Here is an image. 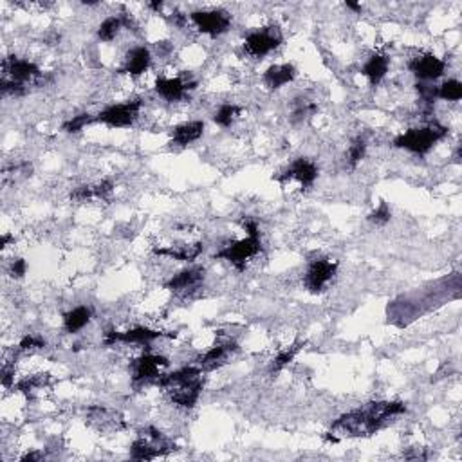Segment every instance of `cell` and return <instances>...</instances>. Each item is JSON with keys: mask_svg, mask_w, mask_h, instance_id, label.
Segmentation results:
<instances>
[{"mask_svg": "<svg viewBox=\"0 0 462 462\" xmlns=\"http://www.w3.org/2000/svg\"><path fill=\"white\" fill-rule=\"evenodd\" d=\"M401 414H407V404L401 401L368 403L363 408H356V410L340 415L333 423L331 430L327 431L326 441L340 443L343 439L372 437Z\"/></svg>", "mask_w": 462, "mask_h": 462, "instance_id": "obj_1", "label": "cell"}, {"mask_svg": "<svg viewBox=\"0 0 462 462\" xmlns=\"http://www.w3.org/2000/svg\"><path fill=\"white\" fill-rule=\"evenodd\" d=\"M156 385L163 388L170 401L179 408H193L204 388L203 370L199 367H183L176 372L161 374Z\"/></svg>", "mask_w": 462, "mask_h": 462, "instance_id": "obj_2", "label": "cell"}, {"mask_svg": "<svg viewBox=\"0 0 462 462\" xmlns=\"http://www.w3.org/2000/svg\"><path fill=\"white\" fill-rule=\"evenodd\" d=\"M448 136V129L444 125H439L437 122L430 123L426 127H419V129H410L407 132L399 134L394 139V146L396 149L408 150L417 156H424L430 152L439 141H443Z\"/></svg>", "mask_w": 462, "mask_h": 462, "instance_id": "obj_3", "label": "cell"}, {"mask_svg": "<svg viewBox=\"0 0 462 462\" xmlns=\"http://www.w3.org/2000/svg\"><path fill=\"white\" fill-rule=\"evenodd\" d=\"M177 450V444L172 439L166 437L163 431L149 426L139 431L137 439L130 444V457L136 461H154L157 457L173 453Z\"/></svg>", "mask_w": 462, "mask_h": 462, "instance_id": "obj_4", "label": "cell"}, {"mask_svg": "<svg viewBox=\"0 0 462 462\" xmlns=\"http://www.w3.org/2000/svg\"><path fill=\"white\" fill-rule=\"evenodd\" d=\"M262 251V239L260 235H247L246 239L235 240V242L227 244L215 255V259L226 260L237 271L246 269L247 262L255 255H259Z\"/></svg>", "mask_w": 462, "mask_h": 462, "instance_id": "obj_5", "label": "cell"}, {"mask_svg": "<svg viewBox=\"0 0 462 462\" xmlns=\"http://www.w3.org/2000/svg\"><path fill=\"white\" fill-rule=\"evenodd\" d=\"M141 105V100H132V102L110 105L96 116V122L105 123L107 127H112V129H129V127H132L136 123Z\"/></svg>", "mask_w": 462, "mask_h": 462, "instance_id": "obj_6", "label": "cell"}, {"mask_svg": "<svg viewBox=\"0 0 462 462\" xmlns=\"http://www.w3.org/2000/svg\"><path fill=\"white\" fill-rule=\"evenodd\" d=\"M282 40V33H280V29L276 26L262 28L246 36V40H244V51L249 56H253V58H264L271 51L279 49Z\"/></svg>", "mask_w": 462, "mask_h": 462, "instance_id": "obj_7", "label": "cell"}, {"mask_svg": "<svg viewBox=\"0 0 462 462\" xmlns=\"http://www.w3.org/2000/svg\"><path fill=\"white\" fill-rule=\"evenodd\" d=\"M85 423L90 428L102 431V434H118V431L127 430L125 417L119 412L102 407V404H95V407L87 408Z\"/></svg>", "mask_w": 462, "mask_h": 462, "instance_id": "obj_8", "label": "cell"}, {"mask_svg": "<svg viewBox=\"0 0 462 462\" xmlns=\"http://www.w3.org/2000/svg\"><path fill=\"white\" fill-rule=\"evenodd\" d=\"M42 76V71L38 65L29 60L18 58V56H8L2 60V80H9V82L16 83V85L28 89V83L35 82Z\"/></svg>", "mask_w": 462, "mask_h": 462, "instance_id": "obj_9", "label": "cell"}, {"mask_svg": "<svg viewBox=\"0 0 462 462\" xmlns=\"http://www.w3.org/2000/svg\"><path fill=\"white\" fill-rule=\"evenodd\" d=\"M338 271V262H333V260L327 259H318L313 260L309 264L306 271V276H303V286L309 293L318 294L323 293L326 287L329 286L334 280Z\"/></svg>", "mask_w": 462, "mask_h": 462, "instance_id": "obj_10", "label": "cell"}, {"mask_svg": "<svg viewBox=\"0 0 462 462\" xmlns=\"http://www.w3.org/2000/svg\"><path fill=\"white\" fill-rule=\"evenodd\" d=\"M192 22L199 33L210 36H220L231 28V15L224 9H206V11H193L190 15Z\"/></svg>", "mask_w": 462, "mask_h": 462, "instance_id": "obj_11", "label": "cell"}, {"mask_svg": "<svg viewBox=\"0 0 462 462\" xmlns=\"http://www.w3.org/2000/svg\"><path fill=\"white\" fill-rule=\"evenodd\" d=\"M159 338H176V333H161V331L149 329V327H134V329L125 331V333H116V331H109L105 333V345H116V343H130V345H150L152 341L159 340Z\"/></svg>", "mask_w": 462, "mask_h": 462, "instance_id": "obj_12", "label": "cell"}, {"mask_svg": "<svg viewBox=\"0 0 462 462\" xmlns=\"http://www.w3.org/2000/svg\"><path fill=\"white\" fill-rule=\"evenodd\" d=\"M170 361L159 354H143L130 363L134 383H146L150 380H157L161 376V368L168 367Z\"/></svg>", "mask_w": 462, "mask_h": 462, "instance_id": "obj_13", "label": "cell"}, {"mask_svg": "<svg viewBox=\"0 0 462 462\" xmlns=\"http://www.w3.org/2000/svg\"><path fill=\"white\" fill-rule=\"evenodd\" d=\"M274 181L279 183H287V181H298L300 186L303 190L311 188L314 184V181L318 179V166L314 165L313 161L307 159V157H298L291 163V166L287 170H284L282 173L273 177Z\"/></svg>", "mask_w": 462, "mask_h": 462, "instance_id": "obj_14", "label": "cell"}, {"mask_svg": "<svg viewBox=\"0 0 462 462\" xmlns=\"http://www.w3.org/2000/svg\"><path fill=\"white\" fill-rule=\"evenodd\" d=\"M408 69L414 72L415 78H419L421 82H434V80L441 78L444 75V69H446V63L441 58H437L435 55H419L415 58L410 60L408 63Z\"/></svg>", "mask_w": 462, "mask_h": 462, "instance_id": "obj_15", "label": "cell"}, {"mask_svg": "<svg viewBox=\"0 0 462 462\" xmlns=\"http://www.w3.org/2000/svg\"><path fill=\"white\" fill-rule=\"evenodd\" d=\"M204 279H206V269L204 267H190L166 282V289L172 291L173 294H188L192 291L199 289L203 286Z\"/></svg>", "mask_w": 462, "mask_h": 462, "instance_id": "obj_16", "label": "cell"}, {"mask_svg": "<svg viewBox=\"0 0 462 462\" xmlns=\"http://www.w3.org/2000/svg\"><path fill=\"white\" fill-rule=\"evenodd\" d=\"M237 343L235 341H224V343L213 345L212 349L206 350L203 356L197 360V367L203 370V372H212V370H217V368L222 367L224 363H227V358L233 353H237Z\"/></svg>", "mask_w": 462, "mask_h": 462, "instance_id": "obj_17", "label": "cell"}, {"mask_svg": "<svg viewBox=\"0 0 462 462\" xmlns=\"http://www.w3.org/2000/svg\"><path fill=\"white\" fill-rule=\"evenodd\" d=\"M195 82H184L183 78H157L156 92L166 102H179L186 92L195 89Z\"/></svg>", "mask_w": 462, "mask_h": 462, "instance_id": "obj_18", "label": "cell"}, {"mask_svg": "<svg viewBox=\"0 0 462 462\" xmlns=\"http://www.w3.org/2000/svg\"><path fill=\"white\" fill-rule=\"evenodd\" d=\"M152 63V53L145 48V45H137V48L130 49L125 56V63L119 69V72H125L130 76H141L146 72V69Z\"/></svg>", "mask_w": 462, "mask_h": 462, "instance_id": "obj_19", "label": "cell"}, {"mask_svg": "<svg viewBox=\"0 0 462 462\" xmlns=\"http://www.w3.org/2000/svg\"><path fill=\"white\" fill-rule=\"evenodd\" d=\"M204 244H179V246H166V247H154V253L157 257H168V259L181 260V262H193L197 257L203 253Z\"/></svg>", "mask_w": 462, "mask_h": 462, "instance_id": "obj_20", "label": "cell"}, {"mask_svg": "<svg viewBox=\"0 0 462 462\" xmlns=\"http://www.w3.org/2000/svg\"><path fill=\"white\" fill-rule=\"evenodd\" d=\"M296 78V69L291 63H280V65L267 67L264 72V83L269 90H279L284 85L291 83Z\"/></svg>", "mask_w": 462, "mask_h": 462, "instance_id": "obj_21", "label": "cell"}, {"mask_svg": "<svg viewBox=\"0 0 462 462\" xmlns=\"http://www.w3.org/2000/svg\"><path fill=\"white\" fill-rule=\"evenodd\" d=\"M388 65H390V58L387 55H372L367 60L361 72H363V76L368 80L370 85L376 87L387 76Z\"/></svg>", "mask_w": 462, "mask_h": 462, "instance_id": "obj_22", "label": "cell"}, {"mask_svg": "<svg viewBox=\"0 0 462 462\" xmlns=\"http://www.w3.org/2000/svg\"><path fill=\"white\" fill-rule=\"evenodd\" d=\"M204 132V123L203 122H188L183 125H177L172 130V145L176 146H188L190 143L200 139Z\"/></svg>", "mask_w": 462, "mask_h": 462, "instance_id": "obj_23", "label": "cell"}, {"mask_svg": "<svg viewBox=\"0 0 462 462\" xmlns=\"http://www.w3.org/2000/svg\"><path fill=\"white\" fill-rule=\"evenodd\" d=\"M92 314H95L92 307L89 306L75 307L72 311L63 314V329H65L69 334L80 333V331H82L90 320H92Z\"/></svg>", "mask_w": 462, "mask_h": 462, "instance_id": "obj_24", "label": "cell"}, {"mask_svg": "<svg viewBox=\"0 0 462 462\" xmlns=\"http://www.w3.org/2000/svg\"><path fill=\"white\" fill-rule=\"evenodd\" d=\"M123 26H130L129 16H109L100 24L98 28V38L102 42H112L118 33L122 31Z\"/></svg>", "mask_w": 462, "mask_h": 462, "instance_id": "obj_25", "label": "cell"}, {"mask_svg": "<svg viewBox=\"0 0 462 462\" xmlns=\"http://www.w3.org/2000/svg\"><path fill=\"white\" fill-rule=\"evenodd\" d=\"M240 114H242V107L235 105V103H224V105L219 107L215 116H213V122L219 127H222V129H230L239 119Z\"/></svg>", "mask_w": 462, "mask_h": 462, "instance_id": "obj_26", "label": "cell"}, {"mask_svg": "<svg viewBox=\"0 0 462 462\" xmlns=\"http://www.w3.org/2000/svg\"><path fill=\"white\" fill-rule=\"evenodd\" d=\"M302 347H303L302 341H296V343H293L291 347L284 349L282 353H279V356L271 361V367H269L271 376H274V374H279L280 370H284V368H286L287 365L294 360V358H296V354L302 350Z\"/></svg>", "mask_w": 462, "mask_h": 462, "instance_id": "obj_27", "label": "cell"}, {"mask_svg": "<svg viewBox=\"0 0 462 462\" xmlns=\"http://www.w3.org/2000/svg\"><path fill=\"white\" fill-rule=\"evenodd\" d=\"M51 383V376L49 374H35V376L24 377V380H20L18 383L13 385L16 392H22V394H33L35 390H40V388L49 387Z\"/></svg>", "mask_w": 462, "mask_h": 462, "instance_id": "obj_28", "label": "cell"}, {"mask_svg": "<svg viewBox=\"0 0 462 462\" xmlns=\"http://www.w3.org/2000/svg\"><path fill=\"white\" fill-rule=\"evenodd\" d=\"M367 156V139L365 137H356L349 146V152H347V166L349 170H354L361 161Z\"/></svg>", "mask_w": 462, "mask_h": 462, "instance_id": "obj_29", "label": "cell"}, {"mask_svg": "<svg viewBox=\"0 0 462 462\" xmlns=\"http://www.w3.org/2000/svg\"><path fill=\"white\" fill-rule=\"evenodd\" d=\"M316 110H318V105L314 102H311V100H306V98H296L293 103L291 119H293L294 123L303 122V119L311 118Z\"/></svg>", "mask_w": 462, "mask_h": 462, "instance_id": "obj_30", "label": "cell"}, {"mask_svg": "<svg viewBox=\"0 0 462 462\" xmlns=\"http://www.w3.org/2000/svg\"><path fill=\"white\" fill-rule=\"evenodd\" d=\"M435 98L446 100V102H458L462 98V83L457 80H448L435 89Z\"/></svg>", "mask_w": 462, "mask_h": 462, "instance_id": "obj_31", "label": "cell"}, {"mask_svg": "<svg viewBox=\"0 0 462 462\" xmlns=\"http://www.w3.org/2000/svg\"><path fill=\"white\" fill-rule=\"evenodd\" d=\"M95 122H96V116H90V114H78V116H72L71 119H67V122L63 123L62 129L65 130L67 134H76V132H82L87 125H90V123Z\"/></svg>", "mask_w": 462, "mask_h": 462, "instance_id": "obj_32", "label": "cell"}, {"mask_svg": "<svg viewBox=\"0 0 462 462\" xmlns=\"http://www.w3.org/2000/svg\"><path fill=\"white\" fill-rule=\"evenodd\" d=\"M33 172V166L29 165V163H22V165H13V166H8V168H4V173H2V181H4V184L8 183H15V179H18V177H28L31 176Z\"/></svg>", "mask_w": 462, "mask_h": 462, "instance_id": "obj_33", "label": "cell"}, {"mask_svg": "<svg viewBox=\"0 0 462 462\" xmlns=\"http://www.w3.org/2000/svg\"><path fill=\"white\" fill-rule=\"evenodd\" d=\"M390 219H392L390 206H388L385 200L376 208V210H374L372 213H370V215H368V220H370L374 226H385V224L390 222Z\"/></svg>", "mask_w": 462, "mask_h": 462, "instance_id": "obj_34", "label": "cell"}, {"mask_svg": "<svg viewBox=\"0 0 462 462\" xmlns=\"http://www.w3.org/2000/svg\"><path fill=\"white\" fill-rule=\"evenodd\" d=\"M45 340L42 336H36V334H28V336L22 338L20 341L18 349L20 350H36V349H45Z\"/></svg>", "mask_w": 462, "mask_h": 462, "instance_id": "obj_35", "label": "cell"}, {"mask_svg": "<svg viewBox=\"0 0 462 462\" xmlns=\"http://www.w3.org/2000/svg\"><path fill=\"white\" fill-rule=\"evenodd\" d=\"M92 190H95V199L109 200L114 193V183L110 179H103L102 183L92 184Z\"/></svg>", "mask_w": 462, "mask_h": 462, "instance_id": "obj_36", "label": "cell"}, {"mask_svg": "<svg viewBox=\"0 0 462 462\" xmlns=\"http://www.w3.org/2000/svg\"><path fill=\"white\" fill-rule=\"evenodd\" d=\"M71 199L78 200V203H82V200H87V199H95L92 184H83V186H78L75 192H71Z\"/></svg>", "mask_w": 462, "mask_h": 462, "instance_id": "obj_37", "label": "cell"}, {"mask_svg": "<svg viewBox=\"0 0 462 462\" xmlns=\"http://www.w3.org/2000/svg\"><path fill=\"white\" fill-rule=\"evenodd\" d=\"M28 273V262L24 259H15L9 264V274L13 279H22Z\"/></svg>", "mask_w": 462, "mask_h": 462, "instance_id": "obj_38", "label": "cell"}, {"mask_svg": "<svg viewBox=\"0 0 462 462\" xmlns=\"http://www.w3.org/2000/svg\"><path fill=\"white\" fill-rule=\"evenodd\" d=\"M13 380H15V368L4 367V370H2V385H4V387H11Z\"/></svg>", "mask_w": 462, "mask_h": 462, "instance_id": "obj_39", "label": "cell"}, {"mask_svg": "<svg viewBox=\"0 0 462 462\" xmlns=\"http://www.w3.org/2000/svg\"><path fill=\"white\" fill-rule=\"evenodd\" d=\"M43 457H45V455H43L42 451H29V453H26L24 457H20V461H22V462H36V461H42Z\"/></svg>", "mask_w": 462, "mask_h": 462, "instance_id": "obj_40", "label": "cell"}, {"mask_svg": "<svg viewBox=\"0 0 462 462\" xmlns=\"http://www.w3.org/2000/svg\"><path fill=\"white\" fill-rule=\"evenodd\" d=\"M170 22H173V26H177V28H184V15L181 11H173L170 15Z\"/></svg>", "mask_w": 462, "mask_h": 462, "instance_id": "obj_41", "label": "cell"}, {"mask_svg": "<svg viewBox=\"0 0 462 462\" xmlns=\"http://www.w3.org/2000/svg\"><path fill=\"white\" fill-rule=\"evenodd\" d=\"M345 8L353 9V11H356V13L363 11V8H361V4H356V2H345Z\"/></svg>", "mask_w": 462, "mask_h": 462, "instance_id": "obj_42", "label": "cell"}, {"mask_svg": "<svg viewBox=\"0 0 462 462\" xmlns=\"http://www.w3.org/2000/svg\"><path fill=\"white\" fill-rule=\"evenodd\" d=\"M11 240H13V237L9 235V233H4V235H2V239H0V247H6L9 242H11Z\"/></svg>", "mask_w": 462, "mask_h": 462, "instance_id": "obj_43", "label": "cell"}, {"mask_svg": "<svg viewBox=\"0 0 462 462\" xmlns=\"http://www.w3.org/2000/svg\"><path fill=\"white\" fill-rule=\"evenodd\" d=\"M163 2H161V0H154V2H150L149 4V8L150 9H154V11H161V8H163Z\"/></svg>", "mask_w": 462, "mask_h": 462, "instance_id": "obj_44", "label": "cell"}]
</instances>
